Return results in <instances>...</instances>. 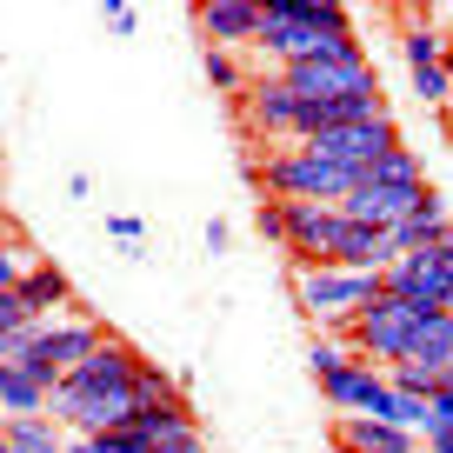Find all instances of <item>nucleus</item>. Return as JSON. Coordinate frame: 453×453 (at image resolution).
<instances>
[{"instance_id": "obj_27", "label": "nucleus", "mask_w": 453, "mask_h": 453, "mask_svg": "<svg viewBox=\"0 0 453 453\" xmlns=\"http://www.w3.org/2000/svg\"><path fill=\"white\" fill-rule=\"evenodd\" d=\"M27 326H34V313L20 307V294H0V354H7V347H14Z\"/></svg>"}, {"instance_id": "obj_31", "label": "nucleus", "mask_w": 453, "mask_h": 453, "mask_svg": "<svg viewBox=\"0 0 453 453\" xmlns=\"http://www.w3.org/2000/svg\"><path fill=\"white\" fill-rule=\"evenodd\" d=\"M107 234H113V241H141V220H134V213H113Z\"/></svg>"}, {"instance_id": "obj_29", "label": "nucleus", "mask_w": 453, "mask_h": 453, "mask_svg": "<svg viewBox=\"0 0 453 453\" xmlns=\"http://www.w3.org/2000/svg\"><path fill=\"white\" fill-rule=\"evenodd\" d=\"M413 94H420L426 107H447V60H440V67H426V73H413Z\"/></svg>"}, {"instance_id": "obj_37", "label": "nucleus", "mask_w": 453, "mask_h": 453, "mask_svg": "<svg viewBox=\"0 0 453 453\" xmlns=\"http://www.w3.org/2000/svg\"><path fill=\"white\" fill-rule=\"evenodd\" d=\"M0 160H7V154H0Z\"/></svg>"}, {"instance_id": "obj_35", "label": "nucleus", "mask_w": 453, "mask_h": 453, "mask_svg": "<svg viewBox=\"0 0 453 453\" xmlns=\"http://www.w3.org/2000/svg\"><path fill=\"white\" fill-rule=\"evenodd\" d=\"M447 313H453V287H447Z\"/></svg>"}, {"instance_id": "obj_11", "label": "nucleus", "mask_w": 453, "mask_h": 453, "mask_svg": "<svg viewBox=\"0 0 453 453\" xmlns=\"http://www.w3.org/2000/svg\"><path fill=\"white\" fill-rule=\"evenodd\" d=\"M134 434H141L147 453H207V440H200V420L187 400H167V407H134Z\"/></svg>"}, {"instance_id": "obj_19", "label": "nucleus", "mask_w": 453, "mask_h": 453, "mask_svg": "<svg viewBox=\"0 0 453 453\" xmlns=\"http://www.w3.org/2000/svg\"><path fill=\"white\" fill-rule=\"evenodd\" d=\"M0 413L20 420V413H47V387L34 380L20 360H0Z\"/></svg>"}, {"instance_id": "obj_9", "label": "nucleus", "mask_w": 453, "mask_h": 453, "mask_svg": "<svg viewBox=\"0 0 453 453\" xmlns=\"http://www.w3.org/2000/svg\"><path fill=\"white\" fill-rule=\"evenodd\" d=\"M320 394L334 400L340 413H367V420H387V400H394V387H387V373L373 367V360H340L334 373L320 380Z\"/></svg>"}, {"instance_id": "obj_25", "label": "nucleus", "mask_w": 453, "mask_h": 453, "mask_svg": "<svg viewBox=\"0 0 453 453\" xmlns=\"http://www.w3.org/2000/svg\"><path fill=\"white\" fill-rule=\"evenodd\" d=\"M340 360H354L347 334H320V340H313V354H307V367H313V380H326V373H334Z\"/></svg>"}, {"instance_id": "obj_7", "label": "nucleus", "mask_w": 453, "mask_h": 453, "mask_svg": "<svg viewBox=\"0 0 453 453\" xmlns=\"http://www.w3.org/2000/svg\"><path fill=\"white\" fill-rule=\"evenodd\" d=\"M280 81L294 87V100H380V73L367 54L354 60H300L280 67Z\"/></svg>"}, {"instance_id": "obj_3", "label": "nucleus", "mask_w": 453, "mask_h": 453, "mask_svg": "<svg viewBox=\"0 0 453 453\" xmlns=\"http://www.w3.org/2000/svg\"><path fill=\"white\" fill-rule=\"evenodd\" d=\"M100 340H107V326H100V320H34V326L14 340V347H7L0 360H20V367H27L34 380L54 394V387H60V380H67V373L100 347Z\"/></svg>"}, {"instance_id": "obj_2", "label": "nucleus", "mask_w": 453, "mask_h": 453, "mask_svg": "<svg viewBox=\"0 0 453 453\" xmlns=\"http://www.w3.org/2000/svg\"><path fill=\"white\" fill-rule=\"evenodd\" d=\"M247 180L267 187V200H307V207H340V200L360 187V173L334 167V160H320L313 147H287V154H267L247 167Z\"/></svg>"}, {"instance_id": "obj_17", "label": "nucleus", "mask_w": 453, "mask_h": 453, "mask_svg": "<svg viewBox=\"0 0 453 453\" xmlns=\"http://www.w3.org/2000/svg\"><path fill=\"white\" fill-rule=\"evenodd\" d=\"M334 440H340V453H420L413 434H400V426H387V420H367V413H347V420L334 426Z\"/></svg>"}, {"instance_id": "obj_28", "label": "nucleus", "mask_w": 453, "mask_h": 453, "mask_svg": "<svg viewBox=\"0 0 453 453\" xmlns=\"http://www.w3.org/2000/svg\"><path fill=\"white\" fill-rule=\"evenodd\" d=\"M207 81L213 87H220V94H241V60H234V54H226V47H207Z\"/></svg>"}, {"instance_id": "obj_23", "label": "nucleus", "mask_w": 453, "mask_h": 453, "mask_svg": "<svg viewBox=\"0 0 453 453\" xmlns=\"http://www.w3.org/2000/svg\"><path fill=\"white\" fill-rule=\"evenodd\" d=\"M167 400H180L173 373H160L154 360H141V373H134V407H167Z\"/></svg>"}, {"instance_id": "obj_4", "label": "nucleus", "mask_w": 453, "mask_h": 453, "mask_svg": "<svg viewBox=\"0 0 453 453\" xmlns=\"http://www.w3.org/2000/svg\"><path fill=\"white\" fill-rule=\"evenodd\" d=\"M294 300L320 334H347L360 307L380 300V273H354V267H294Z\"/></svg>"}, {"instance_id": "obj_32", "label": "nucleus", "mask_w": 453, "mask_h": 453, "mask_svg": "<svg viewBox=\"0 0 453 453\" xmlns=\"http://www.w3.org/2000/svg\"><path fill=\"white\" fill-rule=\"evenodd\" d=\"M134 20H141L134 7H107V27H113V34H134Z\"/></svg>"}, {"instance_id": "obj_20", "label": "nucleus", "mask_w": 453, "mask_h": 453, "mask_svg": "<svg viewBox=\"0 0 453 453\" xmlns=\"http://www.w3.org/2000/svg\"><path fill=\"white\" fill-rule=\"evenodd\" d=\"M0 440H7V453H67V440H60V426L47 420V413L0 420Z\"/></svg>"}, {"instance_id": "obj_34", "label": "nucleus", "mask_w": 453, "mask_h": 453, "mask_svg": "<svg viewBox=\"0 0 453 453\" xmlns=\"http://www.w3.org/2000/svg\"><path fill=\"white\" fill-rule=\"evenodd\" d=\"M426 453H453V434H440V440H426Z\"/></svg>"}, {"instance_id": "obj_6", "label": "nucleus", "mask_w": 453, "mask_h": 453, "mask_svg": "<svg viewBox=\"0 0 453 453\" xmlns=\"http://www.w3.org/2000/svg\"><path fill=\"white\" fill-rule=\"evenodd\" d=\"M447 287H453V254H434V247L394 254L380 267V294L407 300V307H420V313H447Z\"/></svg>"}, {"instance_id": "obj_22", "label": "nucleus", "mask_w": 453, "mask_h": 453, "mask_svg": "<svg viewBox=\"0 0 453 453\" xmlns=\"http://www.w3.org/2000/svg\"><path fill=\"white\" fill-rule=\"evenodd\" d=\"M360 180H380V187H420L426 173H420V154H407V147H394V154H380Z\"/></svg>"}, {"instance_id": "obj_5", "label": "nucleus", "mask_w": 453, "mask_h": 453, "mask_svg": "<svg viewBox=\"0 0 453 453\" xmlns=\"http://www.w3.org/2000/svg\"><path fill=\"white\" fill-rule=\"evenodd\" d=\"M413 334H420V307H407V300H373V307L354 313V326H347V347H354L360 360H373V367H400V360L413 354Z\"/></svg>"}, {"instance_id": "obj_30", "label": "nucleus", "mask_w": 453, "mask_h": 453, "mask_svg": "<svg viewBox=\"0 0 453 453\" xmlns=\"http://www.w3.org/2000/svg\"><path fill=\"white\" fill-rule=\"evenodd\" d=\"M254 226H260V241H273V247H280V200H267V207L254 213Z\"/></svg>"}, {"instance_id": "obj_16", "label": "nucleus", "mask_w": 453, "mask_h": 453, "mask_svg": "<svg viewBox=\"0 0 453 453\" xmlns=\"http://www.w3.org/2000/svg\"><path fill=\"white\" fill-rule=\"evenodd\" d=\"M14 294H20V307H27L34 320H60V307L73 300V280L54 267V260H34V267L20 273V287H14Z\"/></svg>"}, {"instance_id": "obj_1", "label": "nucleus", "mask_w": 453, "mask_h": 453, "mask_svg": "<svg viewBox=\"0 0 453 453\" xmlns=\"http://www.w3.org/2000/svg\"><path fill=\"white\" fill-rule=\"evenodd\" d=\"M134 373H141V354H134L120 334H107L67 380L47 394V413L67 420L73 434H120L134 420Z\"/></svg>"}, {"instance_id": "obj_26", "label": "nucleus", "mask_w": 453, "mask_h": 453, "mask_svg": "<svg viewBox=\"0 0 453 453\" xmlns=\"http://www.w3.org/2000/svg\"><path fill=\"white\" fill-rule=\"evenodd\" d=\"M440 434H453V367H447V387L426 400V426H420V440H440Z\"/></svg>"}, {"instance_id": "obj_12", "label": "nucleus", "mask_w": 453, "mask_h": 453, "mask_svg": "<svg viewBox=\"0 0 453 453\" xmlns=\"http://www.w3.org/2000/svg\"><path fill=\"white\" fill-rule=\"evenodd\" d=\"M294 87L280 81V73H260V81L241 87V113H247V127L267 134V141H294Z\"/></svg>"}, {"instance_id": "obj_14", "label": "nucleus", "mask_w": 453, "mask_h": 453, "mask_svg": "<svg viewBox=\"0 0 453 453\" xmlns=\"http://www.w3.org/2000/svg\"><path fill=\"white\" fill-rule=\"evenodd\" d=\"M194 20H200V34H207L213 47H254V34H260V7L254 0H200L194 7Z\"/></svg>"}, {"instance_id": "obj_8", "label": "nucleus", "mask_w": 453, "mask_h": 453, "mask_svg": "<svg viewBox=\"0 0 453 453\" xmlns=\"http://www.w3.org/2000/svg\"><path fill=\"white\" fill-rule=\"evenodd\" d=\"M300 147H313L320 160H334V167H347V173H367L380 154H394V147H400V134H394V113H373V120L326 127V134H313V141H300Z\"/></svg>"}, {"instance_id": "obj_33", "label": "nucleus", "mask_w": 453, "mask_h": 453, "mask_svg": "<svg viewBox=\"0 0 453 453\" xmlns=\"http://www.w3.org/2000/svg\"><path fill=\"white\" fill-rule=\"evenodd\" d=\"M447 113H453V41H447Z\"/></svg>"}, {"instance_id": "obj_13", "label": "nucleus", "mask_w": 453, "mask_h": 453, "mask_svg": "<svg viewBox=\"0 0 453 453\" xmlns=\"http://www.w3.org/2000/svg\"><path fill=\"white\" fill-rule=\"evenodd\" d=\"M387 260H394V247H387V234H380V226H360V220H347V213L334 207V234H326V267L380 273Z\"/></svg>"}, {"instance_id": "obj_10", "label": "nucleus", "mask_w": 453, "mask_h": 453, "mask_svg": "<svg viewBox=\"0 0 453 453\" xmlns=\"http://www.w3.org/2000/svg\"><path fill=\"white\" fill-rule=\"evenodd\" d=\"M426 200H434V187H426V180H420V187H380V180H360L354 194L340 200V213H347V220H360V226H380V234H387V226H400L407 213H420Z\"/></svg>"}, {"instance_id": "obj_36", "label": "nucleus", "mask_w": 453, "mask_h": 453, "mask_svg": "<svg viewBox=\"0 0 453 453\" xmlns=\"http://www.w3.org/2000/svg\"><path fill=\"white\" fill-rule=\"evenodd\" d=\"M0 453H7V440H0Z\"/></svg>"}, {"instance_id": "obj_21", "label": "nucleus", "mask_w": 453, "mask_h": 453, "mask_svg": "<svg viewBox=\"0 0 453 453\" xmlns=\"http://www.w3.org/2000/svg\"><path fill=\"white\" fill-rule=\"evenodd\" d=\"M400 54H407V73H426V67H440V60H447V41H440L434 14H413V27L400 34Z\"/></svg>"}, {"instance_id": "obj_18", "label": "nucleus", "mask_w": 453, "mask_h": 453, "mask_svg": "<svg viewBox=\"0 0 453 453\" xmlns=\"http://www.w3.org/2000/svg\"><path fill=\"white\" fill-rule=\"evenodd\" d=\"M420 367L440 373V387H447V367H453V313H420V334H413V354Z\"/></svg>"}, {"instance_id": "obj_15", "label": "nucleus", "mask_w": 453, "mask_h": 453, "mask_svg": "<svg viewBox=\"0 0 453 453\" xmlns=\"http://www.w3.org/2000/svg\"><path fill=\"white\" fill-rule=\"evenodd\" d=\"M387 247H394V254H413V247H434V254H453V220H447V207H440V194L426 200L420 213H407L400 226H387Z\"/></svg>"}, {"instance_id": "obj_24", "label": "nucleus", "mask_w": 453, "mask_h": 453, "mask_svg": "<svg viewBox=\"0 0 453 453\" xmlns=\"http://www.w3.org/2000/svg\"><path fill=\"white\" fill-rule=\"evenodd\" d=\"M27 267H34V254L14 241V234H7V226H0V294H14V287H20V273H27Z\"/></svg>"}]
</instances>
